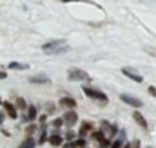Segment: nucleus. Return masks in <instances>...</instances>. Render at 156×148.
I'll list each match as a JSON object with an SVG mask.
<instances>
[{
  "instance_id": "nucleus-24",
  "label": "nucleus",
  "mask_w": 156,
  "mask_h": 148,
  "mask_svg": "<svg viewBox=\"0 0 156 148\" xmlns=\"http://www.w3.org/2000/svg\"><path fill=\"white\" fill-rule=\"evenodd\" d=\"M5 78H7V71L4 67H0V79H5Z\"/></svg>"
},
{
  "instance_id": "nucleus-9",
  "label": "nucleus",
  "mask_w": 156,
  "mask_h": 148,
  "mask_svg": "<svg viewBox=\"0 0 156 148\" xmlns=\"http://www.w3.org/2000/svg\"><path fill=\"white\" fill-rule=\"evenodd\" d=\"M87 146V141L83 137H78V139H71L66 143V148H85Z\"/></svg>"
},
{
  "instance_id": "nucleus-4",
  "label": "nucleus",
  "mask_w": 156,
  "mask_h": 148,
  "mask_svg": "<svg viewBox=\"0 0 156 148\" xmlns=\"http://www.w3.org/2000/svg\"><path fill=\"white\" fill-rule=\"evenodd\" d=\"M62 121H64V125L66 126H75L78 121V114L73 109H67L66 114H64V117H62Z\"/></svg>"
},
{
  "instance_id": "nucleus-18",
  "label": "nucleus",
  "mask_w": 156,
  "mask_h": 148,
  "mask_svg": "<svg viewBox=\"0 0 156 148\" xmlns=\"http://www.w3.org/2000/svg\"><path fill=\"white\" fill-rule=\"evenodd\" d=\"M122 148H142V143H140V139H133L127 145H123Z\"/></svg>"
},
{
  "instance_id": "nucleus-5",
  "label": "nucleus",
  "mask_w": 156,
  "mask_h": 148,
  "mask_svg": "<svg viewBox=\"0 0 156 148\" xmlns=\"http://www.w3.org/2000/svg\"><path fill=\"white\" fill-rule=\"evenodd\" d=\"M122 72H123V76H127L129 79H133V81H136V83H142V81H144V76L138 74V72H134V69H131V67H123Z\"/></svg>"
},
{
  "instance_id": "nucleus-1",
  "label": "nucleus",
  "mask_w": 156,
  "mask_h": 148,
  "mask_svg": "<svg viewBox=\"0 0 156 148\" xmlns=\"http://www.w3.org/2000/svg\"><path fill=\"white\" fill-rule=\"evenodd\" d=\"M42 51L45 54H64L69 51V45L64 42V40H53V42H47L42 45Z\"/></svg>"
},
{
  "instance_id": "nucleus-16",
  "label": "nucleus",
  "mask_w": 156,
  "mask_h": 148,
  "mask_svg": "<svg viewBox=\"0 0 156 148\" xmlns=\"http://www.w3.org/2000/svg\"><path fill=\"white\" fill-rule=\"evenodd\" d=\"M91 137H93V141L100 143V141L105 137V132H102V130H91Z\"/></svg>"
},
{
  "instance_id": "nucleus-21",
  "label": "nucleus",
  "mask_w": 156,
  "mask_h": 148,
  "mask_svg": "<svg viewBox=\"0 0 156 148\" xmlns=\"http://www.w3.org/2000/svg\"><path fill=\"white\" fill-rule=\"evenodd\" d=\"M109 146H111V139L109 137H104L100 141V148H109Z\"/></svg>"
},
{
  "instance_id": "nucleus-13",
  "label": "nucleus",
  "mask_w": 156,
  "mask_h": 148,
  "mask_svg": "<svg viewBox=\"0 0 156 148\" xmlns=\"http://www.w3.org/2000/svg\"><path fill=\"white\" fill-rule=\"evenodd\" d=\"M133 119H134V121H136V123L144 128V130H147V126H149V125H147V119H145V117H144V116H142L138 110L133 112Z\"/></svg>"
},
{
  "instance_id": "nucleus-28",
  "label": "nucleus",
  "mask_w": 156,
  "mask_h": 148,
  "mask_svg": "<svg viewBox=\"0 0 156 148\" xmlns=\"http://www.w3.org/2000/svg\"><path fill=\"white\" fill-rule=\"evenodd\" d=\"M55 110V105H47V112H53Z\"/></svg>"
},
{
  "instance_id": "nucleus-27",
  "label": "nucleus",
  "mask_w": 156,
  "mask_h": 148,
  "mask_svg": "<svg viewBox=\"0 0 156 148\" xmlns=\"http://www.w3.org/2000/svg\"><path fill=\"white\" fill-rule=\"evenodd\" d=\"M147 90H149V94H151V96H156V89H154V87H149Z\"/></svg>"
},
{
  "instance_id": "nucleus-23",
  "label": "nucleus",
  "mask_w": 156,
  "mask_h": 148,
  "mask_svg": "<svg viewBox=\"0 0 156 148\" xmlns=\"http://www.w3.org/2000/svg\"><path fill=\"white\" fill-rule=\"evenodd\" d=\"M37 128H38V126H37L35 123H33V125H29V126H27V136H33V134L37 132Z\"/></svg>"
},
{
  "instance_id": "nucleus-8",
  "label": "nucleus",
  "mask_w": 156,
  "mask_h": 148,
  "mask_svg": "<svg viewBox=\"0 0 156 148\" xmlns=\"http://www.w3.org/2000/svg\"><path fill=\"white\" fill-rule=\"evenodd\" d=\"M94 128V125L91 123V121H83V123H80V128H78V137H83V136H87L91 130Z\"/></svg>"
},
{
  "instance_id": "nucleus-31",
  "label": "nucleus",
  "mask_w": 156,
  "mask_h": 148,
  "mask_svg": "<svg viewBox=\"0 0 156 148\" xmlns=\"http://www.w3.org/2000/svg\"><path fill=\"white\" fill-rule=\"evenodd\" d=\"M149 148H153V146H149Z\"/></svg>"
},
{
  "instance_id": "nucleus-26",
  "label": "nucleus",
  "mask_w": 156,
  "mask_h": 148,
  "mask_svg": "<svg viewBox=\"0 0 156 148\" xmlns=\"http://www.w3.org/2000/svg\"><path fill=\"white\" fill-rule=\"evenodd\" d=\"M145 52H149V54H154V56H156V49H151V47H145Z\"/></svg>"
},
{
  "instance_id": "nucleus-30",
  "label": "nucleus",
  "mask_w": 156,
  "mask_h": 148,
  "mask_svg": "<svg viewBox=\"0 0 156 148\" xmlns=\"http://www.w3.org/2000/svg\"><path fill=\"white\" fill-rule=\"evenodd\" d=\"M0 105H2V98H0Z\"/></svg>"
},
{
  "instance_id": "nucleus-3",
  "label": "nucleus",
  "mask_w": 156,
  "mask_h": 148,
  "mask_svg": "<svg viewBox=\"0 0 156 148\" xmlns=\"http://www.w3.org/2000/svg\"><path fill=\"white\" fill-rule=\"evenodd\" d=\"M67 78H69V81H85V83H91L93 81V78L85 72V71L75 69V67L67 71Z\"/></svg>"
},
{
  "instance_id": "nucleus-17",
  "label": "nucleus",
  "mask_w": 156,
  "mask_h": 148,
  "mask_svg": "<svg viewBox=\"0 0 156 148\" xmlns=\"http://www.w3.org/2000/svg\"><path fill=\"white\" fill-rule=\"evenodd\" d=\"M35 145H37L35 137H33V136H27V139H26V141H24L18 148H35Z\"/></svg>"
},
{
  "instance_id": "nucleus-15",
  "label": "nucleus",
  "mask_w": 156,
  "mask_h": 148,
  "mask_svg": "<svg viewBox=\"0 0 156 148\" xmlns=\"http://www.w3.org/2000/svg\"><path fill=\"white\" fill-rule=\"evenodd\" d=\"M37 114H38L37 105H29V107H27V116H26V119H27V121H35V119H37Z\"/></svg>"
},
{
  "instance_id": "nucleus-14",
  "label": "nucleus",
  "mask_w": 156,
  "mask_h": 148,
  "mask_svg": "<svg viewBox=\"0 0 156 148\" xmlns=\"http://www.w3.org/2000/svg\"><path fill=\"white\" fill-rule=\"evenodd\" d=\"M7 69H11V71H26V69H29V65L27 63H18V62H11L7 65Z\"/></svg>"
},
{
  "instance_id": "nucleus-6",
  "label": "nucleus",
  "mask_w": 156,
  "mask_h": 148,
  "mask_svg": "<svg viewBox=\"0 0 156 148\" xmlns=\"http://www.w3.org/2000/svg\"><path fill=\"white\" fill-rule=\"evenodd\" d=\"M120 99L123 101V103H127V105H131V107H136V109H140L144 103L138 99V98H134V96H131V94H122L120 96Z\"/></svg>"
},
{
  "instance_id": "nucleus-29",
  "label": "nucleus",
  "mask_w": 156,
  "mask_h": 148,
  "mask_svg": "<svg viewBox=\"0 0 156 148\" xmlns=\"http://www.w3.org/2000/svg\"><path fill=\"white\" fill-rule=\"evenodd\" d=\"M4 117H5V114H2V112H0V123L4 121Z\"/></svg>"
},
{
  "instance_id": "nucleus-10",
  "label": "nucleus",
  "mask_w": 156,
  "mask_h": 148,
  "mask_svg": "<svg viewBox=\"0 0 156 148\" xmlns=\"http://www.w3.org/2000/svg\"><path fill=\"white\" fill-rule=\"evenodd\" d=\"M47 143H49L51 146H60V145L64 143V137H62L58 132H55V134H51V136L47 137Z\"/></svg>"
},
{
  "instance_id": "nucleus-12",
  "label": "nucleus",
  "mask_w": 156,
  "mask_h": 148,
  "mask_svg": "<svg viewBox=\"0 0 156 148\" xmlns=\"http://www.w3.org/2000/svg\"><path fill=\"white\" fill-rule=\"evenodd\" d=\"M27 81L29 83H37V85H44V83H49V78L44 76V74H37V76H29Z\"/></svg>"
},
{
  "instance_id": "nucleus-25",
  "label": "nucleus",
  "mask_w": 156,
  "mask_h": 148,
  "mask_svg": "<svg viewBox=\"0 0 156 148\" xmlns=\"http://www.w3.org/2000/svg\"><path fill=\"white\" fill-rule=\"evenodd\" d=\"M66 137H67V141H71V139L75 137V132H71V130H69V132L66 134Z\"/></svg>"
},
{
  "instance_id": "nucleus-2",
  "label": "nucleus",
  "mask_w": 156,
  "mask_h": 148,
  "mask_svg": "<svg viewBox=\"0 0 156 148\" xmlns=\"http://www.w3.org/2000/svg\"><path fill=\"white\" fill-rule=\"evenodd\" d=\"M83 94L89 98V99H96L100 101V105H105L107 103V94L98 90V89H93V87H83Z\"/></svg>"
},
{
  "instance_id": "nucleus-11",
  "label": "nucleus",
  "mask_w": 156,
  "mask_h": 148,
  "mask_svg": "<svg viewBox=\"0 0 156 148\" xmlns=\"http://www.w3.org/2000/svg\"><path fill=\"white\" fill-rule=\"evenodd\" d=\"M58 105L62 107V109H75L76 107V99H73V98H62L60 101H58Z\"/></svg>"
},
{
  "instance_id": "nucleus-22",
  "label": "nucleus",
  "mask_w": 156,
  "mask_h": 148,
  "mask_svg": "<svg viewBox=\"0 0 156 148\" xmlns=\"http://www.w3.org/2000/svg\"><path fill=\"white\" fill-rule=\"evenodd\" d=\"M122 146H123V139H116V141H111L109 148H122Z\"/></svg>"
},
{
  "instance_id": "nucleus-7",
  "label": "nucleus",
  "mask_w": 156,
  "mask_h": 148,
  "mask_svg": "<svg viewBox=\"0 0 156 148\" xmlns=\"http://www.w3.org/2000/svg\"><path fill=\"white\" fill-rule=\"evenodd\" d=\"M2 107H4L5 116H9L11 119H16V117H18V110H16V107H15L13 103H9V101H2Z\"/></svg>"
},
{
  "instance_id": "nucleus-19",
  "label": "nucleus",
  "mask_w": 156,
  "mask_h": 148,
  "mask_svg": "<svg viewBox=\"0 0 156 148\" xmlns=\"http://www.w3.org/2000/svg\"><path fill=\"white\" fill-rule=\"evenodd\" d=\"M15 107H16V110H18V109L24 110V109H27V103H26L24 98H16V105H15Z\"/></svg>"
},
{
  "instance_id": "nucleus-20",
  "label": "nucleus",
  "mask_w": 156,
  "mask_h": 148,
  "mask_svg": "<svg viewBox=\"0 0 156 148\" xmlns=\"http://www.w3.org/2000/svg\"><path fill=\"white\" fill-rule=\"evenodd\" d=\"M62 126H64V121H62V117H56V119H53V128H55L56 132H58Z\"/></svg>"
}]
</instances>
